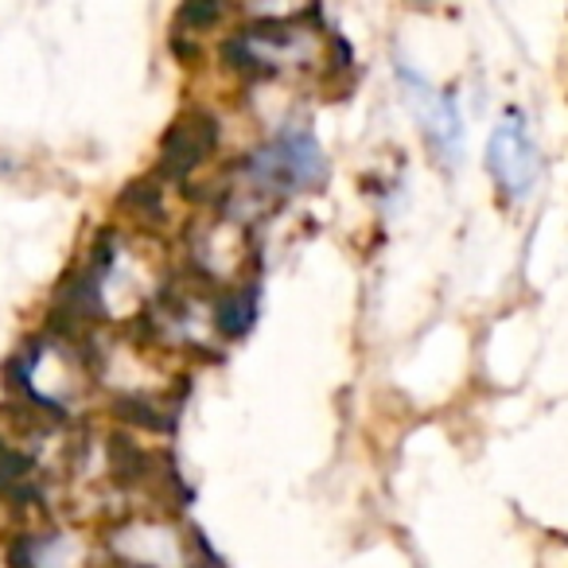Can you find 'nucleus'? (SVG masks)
I'll list each match as a JSON object with an SVG mask.
<instances>
[{
    "label": "nucleus",
    "instance_id": "obj_1",
    "mask_svg": "<svg viewBox=\"0 0 568 568\" xmlns=\"http://www.w3.org/2000/svg\"><path fill=\"white\" fill-rule=\"evenodd\" d=\"M242 175L250 180V191L268 199H288L304 187H316L327 175V160L320 141L308 129H281L268 144H261L242 164Z\"/></svg>",
    "mask_w": 568,
    "mask_h": 568
},
{
    "label": "nucleus",
    "instance_id": "obj_2",
    "mask_svg": "<svg viewBox=\"0 0 568 568\" xmlns=\"http://www.w3.org/2000/svg\"><path fill=\"white\" fill-rule=\"evenodd\" d=\"M487 168L495 175L503 199H510V203L529 199V191L537 183V168H541V152H537L534 136H529V121L518 110L503 113V121L490 133Z\"/></svg>",
    "mask_w": 568,
    "mask_h": 568
},
{
    "label": "nucleus",
    "instance_id": "obj_3",
    "mask_svg": "<svg viewBox=\"0 0 568 568\" xmlns=\"http://www.w3.org/2000/svg\"><path fill=\"white\" fill-rule=\"evenodd\" d=\"M397 79H402L405 94H409V110L420 118L425 125V141L433 144V152L440 156V164H456L459 152H464V118H459L456 94H440L433 90L417 71L409 67H397Z\"/></svg>",
    "mask_w": 568,
    "mask_h": 568
},
{
    "label": "nucleus",
    "instance_id": "obj_4",
    "mask_svg": "<svg viewBox=\"0 0 568 568\" xmlns=\"http://www.w3.org/2000/svg\"><path fill=\"white\" fill-rule=\"evenodd\" d=\"M214 141H219V121L206 113H191V118L175 121L172 133L164 136V156H160V175L164 180H183L195 172L206 156H211Z\"/></svg>",
    "mask_w": 568,
    "mask_h": 568
},
{
    "label": "nucleus",
    "instance_id": "obj_5",
    "mask_svg": "<svg viewBox=\"0 0 568 568\" xmlns=\"http://www.w3.org/2000/svg\"><path fill=\"white\" fill-rule=\"evenodd\" d=\"M0 498H9L17 506H40L43 503V479L40 467L28 452L12 448L9 440H0Z\"/></svg>",
    "mask_w": 568,
    "mask_h": 568
},
{
    "label": "nucleus",
    "instance_id": "obj_6",
    "mask_svg": "<svg viewBox=\"0 0 568 568\" xmlns=\"http://www.w3.org/2000/svg\"><path fill=\"white\" fill-rule=\"evenodd\" d=\"M253 320H257V284H245L237 293L222 296L219 308H214V327L226 339H242L253 327Z\"/></svg>",
    "mask_w": 568,
    "mask_h": 568
},
{
    "label": "nucleus",
    "instance_id": "obj_7",
    "mask_svg": "<svg viewBox=\"0 0 568 568\" xmlns=\"http://www.w3.org/2000/svg\"><path fill=\"white\" fill-rule=\"evenodd\" d=\"M214 20H219V0H187V9H183V24L211 28Z\"/></svg>",
    "mask_w": 568,
    "mask_h": 568
}]
</instances>
